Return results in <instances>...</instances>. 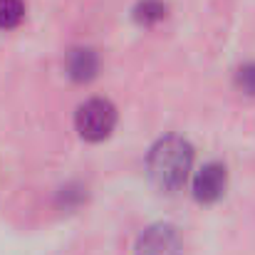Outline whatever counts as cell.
Segmentation results:
<instances>
[{
    "label": "cell",
    "mask_w": 255,
    "mask_h": 255,
    "mask_svg": "<svg viewBox=\"0 0 255 255\" xmlns=\"http://www.w3.org/2000/svg\"><path fill=\"white\" fill-rule=\"evenodd\" d=\"M191 164H193L191 144L181 136H166L151 146L149 159H146V171H149L151 183L159 191L176 193L186 183Z\"/></svg>",
    "instance_id": "1"
},
{
    "label": "cell",
    "mask_w": 255,
    "mask_h": 255,
    "mask_svg": "<svg viewBox=\"0 0 255 255\" xmlns=\"http://www.w3.org/2000/svg\"><path fill=\"white\" fill-rule=\"evenodd\" d=\"M77 131L87 141H102L117 124V109L107 99H89L77 109Z\"/></svg>",
    "instance_id": "2"
},
{
    "label": "cell",
    "mask_w": 255,
    "mask_h": 255,
    "mask_svg": "<svg viewBox=\"0 0 255 255\" xmlns=\"http://www.w3.org/2000/svg\"><path fill=\"white\" fill-rule=\"evenodd\" d=\"M136 255H181V238L173 226L159 223L141 233Z\"/></svg>",
    "instance_id": "3"
},
{
    "label": "cell",
    "mask_w": 255,
    "mask_h": 255,
    "mask_svg": "<svg viewBox=\"0 0 255 255\" xmlns=\"http://www.w3.org/2000/svg\"><path fill=\"white\" fill-rule=\"evenodd\" d=\"M226 183H228L226 166L218 164V161H211V164H206L203 169L196 173L193 196H196L201 203H216V201L226 193Z\"/></svg>",
    "instance_id": "4"
},
{
    "label": "cell",
    "mask_w": 255,
    "mask_h": 255,
    "mask_svg": "<svg viewBox=\"0 0 255 255\" xmlns=\"http://www.w3.org/2000/svg\"><path fill=\"white\" fill-rule=\"evenodd\" d=\"M97 67H99V60L94 50L89 47H77L67 55V75L75 82H89L97 75Z\"/></svg>",
    "instance_id": "5"
},
{
    "label": "cell",
    "mask_w": 255,
    "mask_h": 255,
    "mask_svg": "<svg viewBox=\"0 0 255 255\" xmlns=\"http://www.w3.org/2000/svg\"><path fill=\"white\" fill-rule=\"evenodd\" d=\"M134 17H136L139 25H146V27L156 25L166 17V5L161 0H141L134 10Z\"/></svg>",
    "instance_id": "6"
},
{
    "label": "cell",
    "mask_w": 255,
    "mask_h": 255,
    "mask_svg": "<svg viewBox=\"0 0 255 255\" xmlns=\"http://www.w3.org/2000/svg\"><path fill=\"white\" fill-rule=\"evenodd\" d=\"M25 17L22 0H0V30H12Z\"/></svg>",
    "instance_id": "7"
},
{
    "label": "cell",
    "mask_w": 255,
    "mask_h": 255,
    "mask_svg": "<svg viewBox=\"0 0 255 255\" xmlns=\"http://www.w3.org/2000/svg\"><path fill=\"white\" fill-rule=\"evenodd\" d=\"M236 82H238V87H241L246 94H253L255 97V62H251V65H246V67L238 70Z\"/></svg>",
    "instance_id": "8"
}]
</instances>
